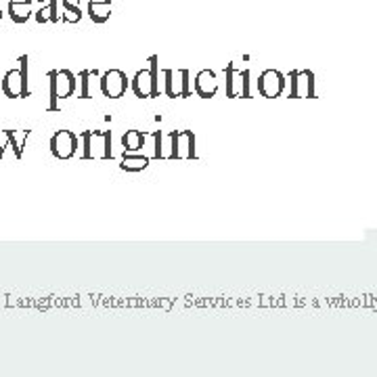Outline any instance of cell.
<instances>
[{"label": "cell", "instance_id": "1", "mask_svg": "<svg viewBox=\"0 0 377 377\" xmlns=\"http://www.w3.org/2000/svg\"><path fill=\"white\" fill-rule=\"evenodd\" d=\"M80 147L84 160H111V132L86 130L80 134Z\"/></svg>", "mask_w": 377, "mask_h": 377}, {"label": "cell", "instance_id": "2", "mask_svg": "<svg viewBox=\"0 0 377 377\" xmlns=\"http://www.w3.org/2000/svg\"><path fill=\"white\" fill-rule=\"evenodd\" d=\"M51 80V103H49V111H57L59 109V101L69 99L76 94L78 88V78L69 72V69H53L49 74Z\"/></svg>", "mask_w": 377, "mask_h": 377}, {"label": "cell", "instance_id": "3", "mask_svg": "<svg viewBox=\"0 0 377 377\" xmlns=\"http://www.w3.org/2000/svg\"><path fill=\"white\" fill-rule=\"evenodd\" d=\"M0 90L9 99H23L30 94L28 90V57H19V67L9 69L0 80Z\"/></svg>", "mask_w": 377, "mask_h": 377}, {"label": "cell", "instance_id": "4", "mask_svg": "<svg viewBox=\"0 0 377 377\" xmlns=\"http://www.w3.org/2000/svg\"><path fill=\"white\" fill-rule=\"evenodd\" d=\"M149 69H138L132 78V90L138 99H151L160 97V80H158V57L149 59Z\"/></svg>", "mask_w": 377, "mask_h": 377}, {"label": "cell", "instance_id": "5", "mask_svg": "<svg viewBox=\"0 0 377 377\" xmlns=\"http://www.w3.org/2000/svg\"><path fill=\"white\" fill-rule=\"evenodd\" d=\"M170 160H193L195 158V134L191 130L170 132Z\"/></svg>", "mask_w": 377, "mask_h": 377}, {"label": "cell", "instance_id": "6", "mask_svg": "<svg viewBox=\"0 0 377 377\" xmlns=\"http://www.w3.org/2000/svg\"><path fill=\"white\" fill-rule=\"evenodd\" d=\"M78 147H80V136H76L72 130H59L51 136V153L57 160L74 158Z\"/></svg>", "mask_w": 377, "mask_h": 377}, {"label": "cell", "instance_id": "7", "mask_svg": "<svg viewBox=\"0 0 377 377\" xmlns=\"http://www.w3.org/2000/svg\"><path fill=\"white\" fill-rule=\"evenodd\" d=\"M250 72L248 69H237L233 63L226 67V92L228 97H244L250 99V86H248Z\"/></svg>", "mask_w": 377, "mask_h": 377}, {"label": "cell", "instance_id": "8", "mask_svg": "<svg viewBox=\"0 0 377 377\" xmlns=\"http://www.w3.org/2000/svg\"><path fill=\"white\" fill-rule=\"evenodd\" d=\"M128 88V78L122 69H109L101 76V92L107 99H120Z\"/></svg>", "mask_w": 377, "mask_h": 377}, {"label": "cell", "instance_id": "9", "mask_svg": "<svg viewBox=\"0 0 377 377\" xmlns=\"http://www.w3.org/2000/svg\"><path fill=\"white\" fill-rule=\"evenodd\" d=\"M164 82H166V94L170 99L176 97H188L191 90H188V72L186 69H166L164 72Z\"/></svg>", "mask_w": 377, "mask_h": 377}, {"label": "cell", "instance_id": "10", "mask_svg": "<svg viewBox=\"0 0 377 377\" xmlns=\"http://www.w3.org/2000/svg\"><path fill=\"white\" fill-rule=\"evenodd\" d=\"M283 86H286V78H283V74L277 69H266L258 78V90L266 99L279 97V94L283 92Z\"/></svg>", "mask_w": 377, "mask_h": 377}, {"label": "cell", "instance_id": "11", "mask_svg": "<svg viewBox=\"0 0 377 377\" xmlns=\"http://www.w3.org/2000/svg\"><path fill=\"white\" fill-rule=\"evenodd\" d=\"M193 88H195V92H197V97H202V99H212L214 94L218 92V78H216V74L210 72V69H202V72L195 76V80H193Z\"/></svg>", "mask_w": 377, "mask_h": 377}, {"label": "cell", "instance_id": "12", "mask_svg": "<svg viewBox=\"0 0 377 377\" xmlns=\"http://www.w3.org/2000/svg\"><path fill=\"white\" fill-rule=\"evenodd\" d=\"M40 9L36 11V21L38 23H55L59 21V3L57 0H38Z\"/></svg>", "mask_w": 377, "mask_h": 377}, {"label": "cell", "instance_id": "13", "mask_svg": "<svg viewBox=\"0 0 377 377\" xmlns=\"http://www.w3.org/2000/svg\"><path fill=\"white\" fill-rule=\"evenodd\" d=\"M88 17L94 23H105L111 17V0H88Z\"/></svg>", "mask_w": 377, "mask_h": 377}, {"label": "cell", "instance_id": "14", "mask_svg": "<svg viewBox=\"0 0 377 377\" xmlns=\"http://www.w3.org/2000/svg\"><path fill=\"white\" fill-rule=\"evenodd\" d=\"M32 13V0H9V17L15 23H25Z\"/></svg>", "mask_w": 377, "mask_h": 377}, {"label": "cell", "instance_id": "15", "mask_svg": "<svg viewBox=\"0 0 377 377\" xmlns=\"http://www.w3.org/2000/svg\"><path fill=\"white\" fill-rule=\"evenodd\" d=\"M300 88H304V97L312 94V76L308 72L292 74V97H300Z\"/></svg>", "mask_w": 377, "mask_h": 377}, {"label": "cell", "instance_id": "16", "mask_svg": "<svg viewBox=\"0 0 377 377\" xmlns=\"http://www.w3.org/2000/svg\"><path fill=\"white\" fill-rule=\"evenodd\" d=\"M145 145V132L140 130H126L122 136V147L124 151H140Z\"/></svg>", "mask_w": 377, "mask_h": 377}, {"label": "cell", "instance_id": "17", "mask_svg": "<svg viewBox=\"0 0 377 377\" xmlns=\"http://www.w3.org/2000/svg\"><path fill=\"white\" fill-rule=\"evenodd\" d=\"M32 134V130H9V140H11V149L15 153L17 160L23 158V147H25V140Z\"/></svg>", "mask_w": 377, "mask_h": 377}, {"label": "cell", "instance_id": "18", "mask_svg": "<svg viewBox=\"0 0 377 377\" xmlns=\"http://www.w3.org/2000/svg\"><path fill=\"white\" fill-rule=\"evenodd\" d=\"M149 166V160L145 155H130L124 151V158H122V164L120 168L126 170V172H140V170H145Z\"/></svg>", "mask_w": 377, "mask_h": 377}, {"label": "cell", "instance_id": "19", "mask_svg": "<svg viewBox=\"0 0 377 377\" xmlns=\"http://www.w3.org/2000/svg\"><path fill=\"white\" fill-rule=\"evenodd\" d=\"M63 15H61V21L65 23H78L82 19V11H80V0H63Z\"/></svg>", "mask_w": 377, "mask_h": 377}, {"label": "cell", "instance_id": "20", "mask_svg": "<svg viewBox=\"0 0 377 377\" xmlns=\"http://www.w3.org/2000/svg\"><path fill=\"white\" fill-rule=\"evenodd\" d=\"M92 74H94V72L84 69V72H80V76H78V82H80L78 97H80V99H90V76H92Z\"/></svg>", "mask_w": 377, "mask_h": 377}, {"label": "cell", "instance_id": "21", "mask_svg": "<svg viewBox=\"0 0 377 377\" xmlns=\"http://www.w3.org/2000/svg\"><path fill=\"white\" fill-rule=\"evenodd\" d=\"M7 147H11V140H9V130H0V160L5 158Z\"/></svg>", "mask_w": 377, "mask_h": 377}, {"label": "cell", "instance_id": "22", "mask_svg": "<svg viewBox=\"0 0 377 377\" xmlns=\"http://www.w3.org/2000/svg\"><path fill=\"white\" fill-rule=\"evenodd\" d=\"M153 136H155V158L160 160L162 158V149H164L162 147V132H155Z\"/></svg>", "mask_w": 377, "mask_h": 377}, {"label": "cell", "instance_id": "23", "mask_svg": "<svg viewBox=\"0 0 377 377\" xmlns=\"http://www.w3.org/2000/svg\"><path fill=\"white\" fill-rule=\"evenodd\" d=\"M0 19H3V11H0Z\"/></svg>", "mask_w": 377, "mask_h": 377}]
</instances>
